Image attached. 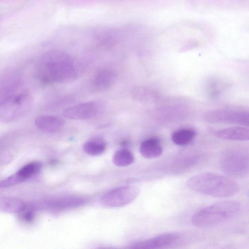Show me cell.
Wrapping results in <instances>:
<instances>
[{
  "instance_id": "6da1fadb",
  "label": "cell",
  "mask_w": 249,
  "mask_h": 249,
  "mask_svg": "<svg viewBox=\"0 0 249 249\" xmlns=\"http://www.w3.org/2000/svg\"><path fill=\"white\" fill-rule=\"evenodd\" d=\"M37 76L44 84L67 83L75 79L78 69L73 59L61 51L48 52L39 58Z\"/></svg>"
},
{
  "instance_id": "7a4b0ae2",
  "label": "cell",
  "mask_w": 249,
  "mask_h": 249,
  "mask_svg": "<svg viewBox=\"0 0 249 249\" xmlns=\"http://www.w3.org/2000/svg\"><path fill=\"white\" fill-rule=\"evenodd\" d=\"M31 95L22 89L21 82H15L1 87L0 119L4 123L17 121L31 108Z\"/></svg>"
},
{
  "instance_id": "3957f363",
  "label": "cell",
  "mask_w": 249,
  "mask_h": 249,
  "mask_svg": "<svg viewBox=\"0 0 249 249\" xmlns=\"http://www.w3.org/2000/svg\"><path fill=\"white\" fill-rule=\"evenodd\" d=\"M187 185L196 192L215 197H228L239 190L238 184L227 176L213 172H203L190 178Z\"/></svg>"
},
{
  "instance_id": "277c9868",
  "label": "cell",
  "mask_w": 249,
  "mask_h": 249,
  "mask_svg": "<svg viewBox=\"0 0 249 249\" xmlns=\"http://www.w3.org/2000/svg\"><path fill=\"white\" fill-rule=\"evenodd\" d=\"M241 205L234 200L218 202L203 208L191 218L192 224L198 227L215 225L228 221L237 215Z\"/></svg>"
},
{
  "instance_id": "5b68a950",
  "label": "cell",
  "mask_w": 249,
  "mask_h": 249,
  "mask_svg": "<svg viewBox=\"0 0 249 249\" xmlns=\"http://www.w3.org/2000/svg\"><path fill=\"white\" fill-rule=\"evenodd\" d=\"M219 166L230 176L243 177L249 173V152L241 149H230L220 156Z\"/></svg>"
},
{
  "instance_id": "8992f818",
  "label": "cell",
  "mask_w": 249,
  "mask_h": 249,
  "mask_svg": "<svg viewBox=\"0 0 249 249\" xmlns=\"http://www.w3.org/2000/svg\"><path fill=\"white\" fill-rule=\"evenodd\" d=\"M206 121L212 123L237 124L249 127V111L233 108H222L208 112Z\"/></svg>"
},
{
  "instance_id": "52a82bcc",
  "label": "cell",
  "mask_w": 249,
  "mask_h": 249,
  "mask_svg": "<svg viewBox=\"0 0 249 249\" xmlns=\"http://www.w3.org/2000/svg\"><path fill=\"white\" fill-rule=\"evenodd\" d=\"M140 189L135 186H121L104 194L101 199L102 204L108 207H119L132 202L139 195Z\"/></svg>"
},
{
  "instance_id": "ba28073f",
  "label": "cell",
  "mask_w": 249,
  "mask_h": 249,
  "mask_svg": "<svg viewBox=\"0 0 249 249\" xmlns=\"http://www.w3.org/2000/svg\"><path fill=\"white\" fill-rule=\"evenodd\" d=\"M100 107L94 101L83 102L70 107L63 111V116L69 119L82 120L91 119L99 112Z\"/></svg>"
},
{
  "instance_id": "9c48e42d",
  "label": "cell",
  "mask_w": 249,
  "mask_h": 249,
  "mask_svg": "<svg viewBox=\"0 0 249 249\" xmlns=\"http://www.w3.org/2000/svg\"><path fill=\"white\" fill-rule=\"evenodd\" d=\"M179 237L175 232L163 233L144 241L132 244L130 248L133 249H157L161 248L172 244Z\"/></svg>"
},
{
  "instance_id": "30bf717a",
  "label": "cell",
  "mask_w": 249,
  "mask_h": 249,
  "mask_svg": "<svg viewBox=\"0 0 249 249\" xmlns=\"http://www.w3.org/2000/svg\"><path fill=\"white\" fill-rule=\"evenodd\" d=\"M36 127L40 130L48 133H53L60 130L64 126L63 120L50 115H41L35 121Z\"/></svg>"
},
{
  "instance_id": "8fae6325",
  "label": "cell",
  "mask_w": 249,
  "mask_h": 249,
  "mask_svg": "<svg viewBox=\"0 0 249 249\" xmlns=\"http://www.w3.org/2000/svg\"><path fill=\"white\" fill-rule=\"evenodd\" d=\"M85 203L84 198L79 196H65L47 200L45 207L54 210L77 207Z\"/></svg>"
},
{
  "instance_id": "7c38bea8",
  "label": "cell",
  "mask_w": 249,
  "mask_h": 249,
  "mask_svg": "<svg viewBox=\"0 0 249 249\" xmlns=\"http://www.w3.org/2000/svg\"><path fill=\"white\" fill-rule=\"evenodd\" d=\"M215 136L223 140L245 141H249V128L243 127H231L217 130Z\"/></svg>"
},
{
  "instance_id": "4fadbf2b",
  "label": "cell",
  "mask_w": 249,
  "mask_h": 249,
  "mask_svg": "<svg viewBox=\"0 0 249 249\" xmlns=\"http://www.w3.org/2000/svg\"><path fill=\"white\" fill-rule=\"evenodd\" d=\"M140 152L144 158L152 159L160 156L162 153V148L157 140L151 139L142 142Z\"/></svg>"
},
{
  "instance_id": "5bb4252c",
  "label": "cell",
  "mask_w": 249,
  "mask_h": 249,
  "mask_svg": "<svg viewBox=\"0 0 249 249\" xmlns=\"http://www.w3.org/2000/svg\"><path fill=\"white\" fill-rule=\"evenodd\" d=\"M114 75L110 70L102 69L99 71L93 77V88L98 90H104L109 87L112 83Z\"/></svg>"
},
{
  "instance_id": "9a60e30c",
  "label": "cell",
  "mask_w": 249,
  "mask_h": 249,
  "mask_svg": "<svg viewBox=\"0 0 249 249\" xmlns=\"http://www.w3.org/2000/svg\"><path fill=\"white\" fill-rule=\"evenodd\" d=\"M25 203L21 199L11 197H1L0 200V209L1 211L15 213L23 211Z\"/></svg>"
},
{
  "instance_id": "2e32d148",
  "label": "cell",
  "mask_w": 249,
  "mask_h": 249,
  "mask_svg": "<svg viewBox=\"0 0 249 249\" xmlns=\"http://www.w3.org/2000/svg\"><path fill=\"white\" fill-rule=\"evenodd\" d=\"M106 148V143L101 138L91 139L83 145L84 151L91 156H98L102 154Z\"/></svg>"
},
{
  "instance_id": "e0dca14e",
  "label": "cell",
  "mask_w": 249,
  "mask_h": 249,
  "mask_svg": "<svg viewBox=\"0 0 249 249\" xmlns=\"http://www.w3.org/2000/svg\"><path fill=\"white\" fill-rule=\"evenodd\" d=\"M195 132L190 129H183L175 131L172 135L173 142L178 145L183 146L189 143L195 138Z\"/></svg>"
},
{
  "instance_id": "ac0fdd59",
  "label": "cell",
  "mask_w": 249,
  "mask_h": 249,
  "mask_svg": "<svg viewBox=\"0 0 249 249\" xmlns=\"http://www.w3.org/2000/svg\"><path fill=\"white\" fill-rule=\"evenodd\" d=\"M41 167L42 164L40 162L37 161H33L21 167L16 174L21 182H23L38 173L41 169Z\"/></svg>"
},
{
  "instance_id": "d6986e66",
  "label": "cell",
  "mask_w": 249,
  "mask_h": 249,
  "mask_svg": "<svg viewBox=\"0 0 249 249\" xmlns=\"http://www.w3.org/2000/svg\"><path fill=\"white\" fill-rule=\"evenodd\" d=\"M133 154L127 149L119 150L112 157V161L116 166L125 167L132 164L134 161Z\"/></svg>"
},
{
  "instance_id": "ffe728a7",
  "label": "cell",
  "mask_w": 249,
  "mask_h": 249,
  "mask_svg": "<svg viewBox=\"0 0 249 249\" xmlns=\"http://www.w3.org/2000/svg\"><path fill=\"white\" fill-rule=\"evenodd\" d=\"M224 88V84L219 80L216 79L212 81L210 87V92L213 96H217Z\"/></svg>"
},
{
  "instance_id": "44dd1931",
  "label": "cell",
  "mask_w": 249,
  "mask_h": 249,
  "mask_svg": "<svg viewBox=\"0 0 249 249\" xmlns=\"http://www.w3.org/2000/svg\"><path fill=\"white\" fill-rule=\"evenodd\" d=\"M34 213L32 211H30L25 212L22 215V218L27 222L32 221Z\"/></svg>"
}]
</instances>
